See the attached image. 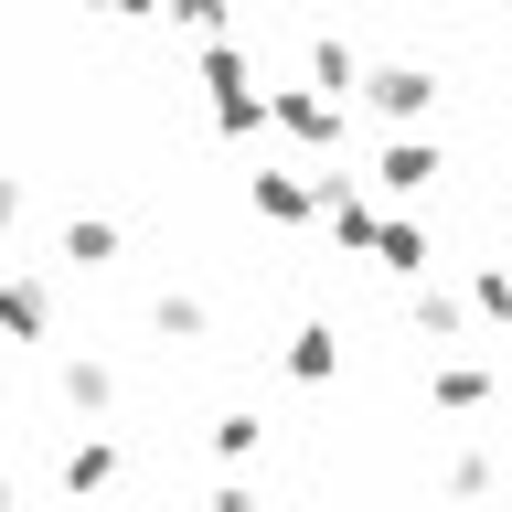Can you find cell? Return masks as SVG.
<instances>
[{
	"label": "cell",
	"instance_id": "obj_14",
	"mask_svg": "<svg viewBox=\"0 0 512 512\" xmlns=\"http://www.w3.org/2000/svg\"><path fill=\"white\" fill-rule=\"evenodd\" d=\"M64 395H75V406H107L118 384H107V363H75V374H64Z\"/></svg>",
	"mask_w": 512,
	"mask_h": 512
},
{
	"label": "cell",
	"instance_id": "obj_1",
	"mask_svg": "<svg viewBox=\"0 0 512 512\" xmlns=\"http://www.w3.org/2000/svg\"><path fill=\"white\" fill-rule=\"evenodd\" d=\"M267 128H288L299 150H342L352 96H320V86H267Z\"/></svg>",
	"mask_w": 512,
	"mask_h": 512
},
{
	"label": "cell",
	"instance_id": "obj_16",
	"mask_svg": "<svg viewBox=\"0 0 512 512\" xmlns=\"http://www.w3.org/2000/svg\"><path fill=\"white\" fill-rule=\"evenodd\" d=\"M256 438H267L256 416H224V427H214V448H224V459H256Z\"/></svg>",
	"mask_w": 512,
	"mask_h": 512
},
{
	"label": "cell",
	"instance_id": "obj_3",
	"mask_svg": "<svg viewBox=\"0 0 512 512\" xmlns=\"http://www.w3.org/2000/svg\"><path fill=\"white\" fill-rule=\"evenodd\" d=\"M438 171H448V150L406 128V139H384V160H374V192H384V203H427V192H438Z\"/></svg>",
	"mask_w": 512,
	"mask_h": 512
},
{
	"label": "cell",
	"instance_id": "obj_13",
	"mask_svg": "<svg viewBox=\"0 0 512 512\" xmlns=\"http://www.w3.org/2000/svg\"><path fill=\"white\" fill-rule=\"evenodd\" d=\"M0 331L32 342V331H43V288H0Z\"/></svg>",
	"mask_w": 512,
	"mask_h": 512
},
{
	"label": "cell",
	"instance_id": "obj_2",
	"mask_svg": "<svg viewBox=\"0 0 512 512\" xmlns=\"http://www.w3.org/2000/svg\"><path fill=\"white\" fill-rule=\"evenodd\" d=\"M352 96H363L374 118L416 128V118H427V107H438V75H427V64H363V75H352Z\"/></svg>",
	"mask_w": 512,
	"mask_h": 512
},
{
	"label": "cell",
	"instance_id": "obj_6",
	"mask_svg": "<svg viewBox=\"0 0 512 512\" xmlns=\"http://www.w3.org/2000/svg\"><path fill=\"white\" fill-rule=\"evenodd\" d=\"M491 395H502L491 363H438V374H427V406H438V416H480Z\"/></svg>",
	"mask_w": 512,
	"mask_h": 512
},
{
	"label": "cell",
	"instance_id": "obj_15",
	"mask_svg": "<svg viewBox=\"0 0 512 512\" xmlns=\"http://www.w3.org/2000/svg\"><path fill=\"white\" fill-rule=\"evenodd\" d=\"M107 470H118V448H75V459H64V480H75V491H96Z\"/></svg>",
	"mask_w": 512,
	"mask_h": 512
},
{
	"label": "cell",
	"instance_id": "obj_18",
	"mask_svg": "<svg viewBox=\"0 0 512 512\" xmlns=\"http://www.w3.org/2000/svg\"><path fill=\"white\" fill-rule=\"evenodd\" d=\"M96 11H160V0H96Z\"/></svg>",
	"mask_w": 512,
	"mask_h": 512
},
{
	"label": "cell",
	"instance_id": "obj_10",
	"mask_svg": "<svg viewBox=\"0 0 512 512\" xmlns=\"http://www.w3.org/2000/svg\"><path fill=\"white\" fill-rule=\"evenodd\" d=\"M470 320H512V267H480L470 278Z\"/></svg>",
	"mask_w": 512,
	"mask_h": 512
},
{
	"label": "cell",
	"instance_id": "obj_9",
	"mask_svg": "<svg viewBox=\"0 0 512 512\" xmlns=\"http://www.w3.org/2000/svg\"><path fill=\"white\" fill-rule=\"evenodd\" d=\"M352 75H363V54H352L342 32H320V43H310V86L320 96H352Z\"/></svg>",
	"mask_w": 512,
	"mask_h": 512
},
{
	"label": "cell",
	"instance_id": "obj_11",
	"mask_svg": "<svg viewBox=\"0 0 512 512\" xmlns=\"http://www.w3.org/2000/svg\"><path fill=\"white\" fill-rule=\"evenodd\" d=\"M64 256H75V267H107V256H118V224H64Z\"/></svg>",
	"mask_w": 512,
	"mask_h": 512
},
{
	"label": "cell",
	"instance_id": "obj_8",
	"mask_svg": "<svg viewBox=\"0 0 512 512\" xmlns=\"http://www.w3.org/2000/svg\"><path fill=\"white\" fill-rule=\"evenodd\" d=\"M256 214H267V224H310L320 203H310V182H299V171H256Z\"/></svg>",
	"mask_w": 512,
	"mask_h": 512
},
{
	"label": "cell",
	"instance_id": "obj_17",
	"mask_svg": "<svg viewBox=\"0 0 512 512\" xmlns=\"http://www.w3.org/2000/svg\"><path fill=\"white\" fill-rule=\"evenodd\" d=\"M171 11H182L192 32H224V0H171Z\"/></svg>",
	"mask_w": 512,
	"mask_h": 512
},
{
	"label": "cell",
	"instance_id": "obj_7",
	"mask_svg": "<svg viewBox=\"0 0 512 512\" xmlns=\"http://www.w3.org/2000/svg\"><path fill=\"white\" fill-rule=\"evenodd\" d=\"M288 374H299V384H331V374H342V331H320V320H310V331H288Z\"/></svg>",
	"mask_w": 512,
	"mask_h": 512
},
{
	"label": "cell",
	"instance_id": "obj_12",
	"mask_svg": "<svg viewBox=\"0 0 512 512\" xmlns=\"http://www.w3.org/2000/svg\"><path fill=\"white\" fill-rule=\"evenodd\" d=\"M160 331H171V342H203L214 320H203V299H182V288H171V299H160Z\"/></svg>",
	"mask_w": 512,
	"mask_h": 512
},
{
	"label": "cell",
	"instance_id": "obj_5",
	"mask_svg": "<svg viewBox=\"0 0 512 512\" xmlns=\"http://www.w3.org/2000/svg\"><path fill=\"white\" fill-rule=\"evenodd\" d=\"M406 331L427 352H448V342H470V299H448V288H427V278H406Z\"/></svg>",
	"mask_w": 512,
	"mask_h": 512
},
{
	"label": "cell",
	"instance_id": "obj_4",
	"mask_svg": "<svg viewBox=\"0 0 512 512\" xmlns=\"http://www.w3.org/2000/svg\"><path fill=\"white\" fill-rule=\"evenodd\" d=\"M363 256H374L384 278H427V214H416V203H384L374 235H363Z\"/></svg>",
	"mask_w": 512,
	"mask_h": 512
}]
</instances>
